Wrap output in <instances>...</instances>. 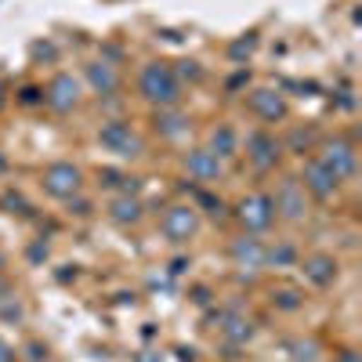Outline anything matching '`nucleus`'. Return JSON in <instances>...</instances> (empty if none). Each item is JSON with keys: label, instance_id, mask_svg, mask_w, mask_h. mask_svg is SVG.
Returning <instances> with one entry per match:
<instances>
[{"label": "nucleus", "instance_id": "1", "mask_svg": "<svg viewBox=\"0 0 362 362\" xmlns=\"http://www.w3.org/2000/svg\"><path fill=\"white\" fill-rule=\"evenodd\" d=\"M138 90H141V98L148 105H156V109H170V105L181 102V80L174 76L170 62H148V66H141Z\"/></svg>", "mask_w": 362, "mask_h": 362}, {"label": "nucleus", "instance_id": "2", "mask_svg": "<svg viewBox=\"0 0 362 362\" xmlns=\"http://www.w3.org/2000/svg\"><path fill=\"white\" fill-rule=\"evenodd\" d=\"M160 232L170 239V243H189V239L199 232V210L192 203H174L163 210L160 218Z\"/></svg>", "mask_w": 362, "mask_h": 362}, {"label": "nucleus", "instance_id": "3", "mask_svg": "<svg viewBox=\"0 0 362 362\" xmlns=\"http://www.w3.org/2000/svg\"><path fill=\"white\" fill-rule=\"evenodd\" d=\"M98 141H102V148H109V153L124 156V160H134V156L145 153V141L131 131L127 119H109V124H102Z\"/></svg>", "mask_w": 362, "mask_h": 362}, {"label": "nucleus", "instance_id": "4", "mask_svg": "<svg viewBox=\"0 0 362 362\" xmlns=\"http://www.w3.org/2000/svg\"><path fill=\"white\" fill-rule=\"evenodd\" d=\"M235 218L243 221V228H247L250 235H257V232L272 228V221H276V203H272L268 192H250V196L239 199Z\"/></svg>", "mask_w": 362, "mask_h": 362}, {"label": "nucleus", "instance_id": "5", "mask_svg": "<svg viewBox=\"0 0 362 362\" xmlns=\"http://www.w3.org/2000/svg\"><path fill=\"white\" fill-rule=\"evenodd\" d=\"M319 163L329 167L341 181H348V177H355V170H358V153H355V145H351L348 138H326V141L319 145Z\"/></svg>", "mask_w": 362, "mask_h": 362}, {"label": "nucleus", "instance_id": "6", "mask_svg": "<svg viewBox=\"0 0 362 362\" xmlns=\"http://www.w3.org/2000/svg\"><path fill=\"white\" fill-rule=\"evenodd\" d=\"M40 181H44V192L54 196V199H69V196H76V192L83 189V174H80V167H76V163H66V160L51 163V167L44 170Z\"/></svg>", "mask_w": 362, "mask_h": 362}, {"label": "nucleus", "instance_id": "7", "mask_svg": "<svg viewBox=\"0 0 362 362\" xmlns=\"http://www.w3.org/2000/svg\"><path fill=\"white\" fill-rule=\"evenodd\" d=\"M44 105L58 116H66L80 105V83L69 76V73H58L47 87H44Z\"/></svg>", "mask_w": 362, "mask_h": 362}, {"label": "nucleus", "instance_id": "8", "mask_svg": "<svg viewBox=\"0 0 362 362\" xmlns=\"http://www.w3.org/2000/svg\"><path fill=\"white\" fill-rule=\"evenodd\" d=\"M272 203H276V218H286V221H305L308 214V203H305V185L300 181H283L279 192L272 196Z\"/></svg>", "mask_w": 362, "mask_h": 362}, {"label": "nucleus", "instance_id": "9", "mask_svg": "<svg viewBox=\"0 0 362 362\" xmlns=\"http://www.w3.org/2000/svg\"><path fill=\"white\" fill-rule=\"evenodd\" d=\"M250 112L257 119H264V124H279V119H286V98L279 95L276 87H257L250 90V98H247Z\"/></svg>", "mask_w": 362, "mask_h": 362}, {"label": "nucleus", "instance_id": "10", "mask_svg": "<svg viewBox=\"0 0 362 362\" xmlns=\"http://www.w3.org/2000/svg\"><path fill=\"white\" fill-rule=\"evenodd\" d=\"M279 153H283V145L272 138V134H264V131H254L247 138V156H250V163L257 170H272V167L279 163Z\"/></svg>", "mask_w": 362, "mask_h": 362}, {"label": "nucleus", "instance_id": "11", "mask_svg": "<svg viewBox=\"0 0 362 362\" xmlns=\"http://www.w3.org/2000/svg\"><path fill=\"white\" fill-rule=\"evenodd\" d=\"M83 76L90 83V90H95L98 98H112L119 90V73L112 62H105V58H98V62H87L83 66Z\"/></svg>", "mask_w": 362, "mask_h": 362}, {"label": "nucleus", "instance_id": "12", "mask_svg": "<svg viewBox=\"0 0 362 362\" xmlns=\"http://www.w3.org/2000/svg\"><path fill=\"white\" fill-rule=\"evenodd\" d=\"M305 189H308L315 199H329V196H337L341 177L329 170V167H322L319 160H312V163L305 167Z\"/></svg>", "mask_w": 362, "mask_h": 362}, {"label": "nucleus", "instance_id": "13", "mask_svg": "<svg viewBox=\"0 0 362 362\" xmlns=\"http://www.w3.org/2000/svg\"><path fill=\"white\" fill-rule=\"evenodd\" d=\"M232 261L235 268H247V272H261L264 268V239L257 235H239L235 243H232Z\"/></svg>", "mask_w": 362, "mask_h": 362}, {"label": "nucleus", "instance_id": "14", "mask_svg": "<svg viewBox=\"0 0 362 362\" xmlns=\"http://www.w3.org/2000/svg\"><path fill=\"white\" fill-rule=\"evenodd\" d=\"M185 170H189L192 181H203V185L221 181V160L210 153V148H192V153L185 156Z\"/></svg>", "mask_w": 362, "mask_h": 362}, {"label": "nucleus", "instance_id": "15", "mask_svg": "<svg viewBox=\"0 0 362 362\" xmlns=\"http://www.w3.org/2000/svg\"><path fill=\"white\" fill-rule=\"evenodd\" d=\"M305 279H308L312 286H319V290L334 286V283H337V261L329 257V254H312V257H305Z\"/></svg>", "mask_w": 362, "mask_h": 362}, {"label": "nucleus", "instance_id": "16", "mask_svg": "<svg viewBox=\"0 0 362 362\" xmlns=\"http://www.w3.org/2000/svg\"><path fill=\"white\" fill-rule=\"evenodd\" d=\"M218 329H221V337L235 348H243L250 337H254V322L247 315H239V312H225L218 315Z\"/></svg>", "mask_w": 362, "mask_h": 362}, {"label": "nucleus", "instance_id": "17", "mask_svg": "<svg viewBox=\"0 0 362 362\" xmlns=\"http://www.w3.org/2000/svg\"><path fill=\"white\" fill-rule=\"evenodd\" d=\"M109 221L119 228H131L141 221V199L138 196H112L109 199Z\"/></svg>", "mask_w": 362, "mask_h": 362}, {"label": "nucleus", "instance_id": "18", "mask_svg": "<svg viewBox=\"0 0 362 362\" xmlns=\"http://www.w3.org/2000/svg\"><path fill=\"white\" fill-rule=\"evenodd\" d=\"M185 131H189V116L181 112L177 105H170V109H160V112H156V134H160V138L177 141Z\"/></svg>", "mask_w": 362, "mask_h": 362}, {"label": "nucleus", "instance_id": "19", "mask_svg": "<svg viewBox=\"0 0 362 362\" xmlns=\"http://www.w3.org/2000/svg\"><path fill=\"white\" fill-rule=\"evenodd\" d=\"M210 153H214L218 160H228V156H235L239 153V134L228 127V124H218L214 131H210Z\"/></svg>", "mask_w": 362, "mask_h": 362}, {"label": "nucleus", "instance_id": "20", "mask_svg": "<svg viewBox=\"0 0 362 362\" xmlns=\"http://www.w3.org/2000/svg\"><path fill=\"white\" fill-rule=\"evenodd\" d=\"M272 305H276L279 312H297V308H305V293L293 290V286H283L272 293Z\"/></svg>", "mask_w": 362, "mask_h": 362}, {"label": "nucleus", "instance_id": "21", "mask_svg": "<svg viewBox=\"0 0 362 362\" xmlns=\"http://www.w3.org/2000/svg\"><path fill=\"white\" fill-rule=\"evenodd\" d=\"M293 261H297V247H293V243L264 247V264H276V268H283V264H293Z\"/></svg>", "mask_w": 362, "mask_h": 362}, {"label": "nucleus", "instance_id": "22", "mask_svg": "<svg viewBox=\"0 0 362 362\" xmlns=\"http://www.w3.org/2000/svg\"><path fill=\"white\" fill-rule=\"evenodd\" d=\"M290 355H293V362H315L322 355V348H319V341H290Z\"/></svg>", "mask_w": 362, "mask_h": 362}, {"label": "nucleus", "instance_id": "23", "mask_svg": "<svg viewBox=\"0 0 362 362\" xmlns=\"http://www.w3.org/2000/svg\"><path fill=\"white\" fill-rule=\"evenodd\" d=\"M254 47H257V37L250 33V37H239L232 47H228V58H232V62H247V58L254 54Z\"/></svg>", "mask_w": 362, "mask_h": 362}, {"label": "nucleus", "instance_id": "24", "mask_svg": "<svg viewBox=\"0 0 362 362\" xmlns=\"http://www.w3.org/2000/svg\"><path fill=\"white\" fill-rule=\"evenodd\" d=\"M312 141H315V134H312V131H293V134L286 138V148H290V153H300V156H305Z\"/></svg>", "mask_w": 362, "mask_h": 362}, {"label": "nucleus", "instance_id": "25", "mask_svg": "<svg viewBox=\"0 0 362 362\" xmlns=\"http://www.w3.org/2000/svg\"><path fill=\"white\" fill-rule=\"evenodd\" d=\"M174 76H177V80H199V76H203V69H199V62H192V58H185V62H177Z\"/></svg>", "mask_w": 362, "mask_h": 362}, {"label": "nucleus", "instance_id": "26", "mask_svg": "<svg viewBox=\"0 0 362 362\" xmlns=\"http://www.w3.org/2000/svg\"><path fill=\"white\" fill-rule=\"evenodd\" d=\"M4 206L11 210V214H29V203L22 192H4Z\"/></svg>", "mask_w": 362, "mask_h": 362}, {"label": "nucleus", "instance_id": "27", "mask_svg": "<svg viewBox=\"0 0 362 362\" xmlns=\"http://www.w3.org/2000/svg\"><path fill=\"white\" fill-rule=\"evenodd\" d=\"M66 203H69V214H76V218H87V214H90V199H83L80 192H76V196H69Z\"/></svg>", "mask_w": 362, "mask_h": 362}, {"label": "nucleus", "instance_id": "28", "mask_svg": "<svg viewBox=\"0 0 362 362\" xmlns=\"http://www.w3.org/2000/svg\"><path fill=\"white\" fill-rule=\"evenodd\" d=\"M18 102H22V105H40V102H44V90H40V87H22V90H18Z\"/></svg>", "mask_w": 362, "mask_h": 362}, {"label": "nucleus", "instance_id": "29", "mask_svg": "<svg viewBox=\"0 0 362 362\" xmlns=\"http://www.w3.org/2000/svg\"><path fill=\"white\" fill-rule=\"evenodd\" d=\"M25 358H29V362H47V348H44L40 341L25 344Z\"/></svg>", "mask_w": 362, "mask_h": 362}, {"label": "nucleus", "instance_id": "30", "mask_svg": "<svg viewBox=\"0 0 362 362\" xmlns=\"http://www.w3.org/2000/svg\"><path fill=\"white\" fill-rule=\"evenodd\" d=\"M18 355H15V348L8 344V341H0V362H15Z\"/></svg>", "mask_w": 362, "mask_h": 362}, {"label": "nucleus", "instance_id": "31", "mask_svg": "<svg viewBox=\"0 0 362 362\" xmlns=\"http://www.w3.org/2000/svg\"><path fill=\"white\" fill-rule=\"evenodd\" d=\"M33 54L37 58H54V47L51 44H33Z\"/></svg>", "mask_w": 362, "mask_h": 362}, {"label": "nucleus", "instance_id": "32", "mask_svg": "<svg viewBox=\"0 0 362 362\" xmlns=\"http://www.w3.org/2000/svg\"><path fill=\"white\" fill-rule=\"evenodd\" d=\"M29 257H33V261H44V257H47V247H44V243H37V247H29Z\"/></svg>", "mask_w": 362, "mask_h": 362}, {"label": "nucleus", "instance_id": "33", "mask_svg": "<svg viewBox=\"0 0 362 362\" xmlns=\"http://www.w3.org/2000/svg\"><path fill=\"white\" fill-rule=\"evenodd\" d=\"M341 362H358V355H355L351 348H344V351H341Z\"/></svg>", "mask_w": 362, "mask_h": 362}, {"label": "nucleus", "instance_id": "34", "mask_svg": "<svg viewBox=\"0 0 362 362\" xmlns=\"http://www.w3.org/2000/svg\"><path fill=\"white\" fill-rule=\"evenodd\" d=\"M4 105H8V87L0 83V109H4Z\"/></svg>", "mask_w": 362, "mask_h": 362}, {"label": "nucleus", "instance_id": "35", "mask_svg": "<svg viewBox=\"0 0 362 362\" xmlns=\"http://www.w3.org/2000/svg\"><path fill=\"white\" fill-rule=\"evenodd\" d=\"M4 268H8V257H4V250H0V276H4Z\"/></svg>", "mask_w": 362, "mask_h": 362}]
</instances>
